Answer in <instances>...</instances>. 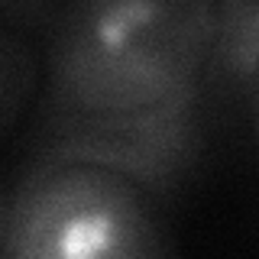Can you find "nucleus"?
Masks as SVG:
<instances>
[{
  "label": "nucleus",
  "instance_id": "f257e3e1",
  "mask_svg": "<svg viewBox=\"0 0 259 259\" xmlns=\"http://www.w3.org/2000/svg\"><path fill=\"white\" fill-rule=\"evenodd\" d=\"M210 0H65L49 39L46 110L120 113L204 84Z\"/></svg>",
  "mask_w": 259,
  "mask_h": 259
},
{
  "label": "nucleus",
  "instance_id": "f03ea898",
  "mask_svg": "<svg viewBox=\"0 0 259 259\" xmlns=\"http://www.w3.org/2000/svg\"><path fill=\"white\" fill-rule=\"evenodd\" d=\"M136 182L91 162L36 159L0 207L10 259H146L165 240Z\"/></svg>",
  "mask_w": 259,
  "mask_h": 259
},
{
  "label": "nucleus",
  "instance_id": "7ed1b4c3",
  "mask_svg": "<svg viewBox=\"0 0 259 259\" xmlns=\"http://www.w3.org/2000/svg\"><path fill=\"white\" fill-rule=\"evenodd\" d=\"M201 146V88H194L143 110H46L36 159L91 162L136 182L149 194H168L198 165Z\"/></svg>",
  "mask_w": 259,
  "mask_h": 259
},
{
  "label": "nucleus",
  "instance_id": "20e7f679",
  "mask_svg": "<svg viewBox=\"0 0 259 259\" xmlns=\"http://www.w3.org/2000/svg\"><path fill=\"white\" fill-rule=\"evenodd\" d=\"M204 78L227 94H253L259 84V0H210Z\"/></svg>",
  "mask_w": 259,
  "mask_h": 259
},
{
  "label": "nucleus",
  "instance_id": "39448f33",
  "mask_svg": "<svg viewBox=\"0 0 259 259\" xmlns=\"http://www.w3.org/2000/svg\"><path fill=\"white\" fill-rule=\"evenodd\" d=\"M39 4H42V0H4V7H7V10H23V13H29V10H36V7Z\"/></svg>",
  "mask_w": 259,
  "mask_h": 259
},
{
  "label": "nucleus",
  "instance_id": "423d86ee",
  "mask_svg": "<svg viewBox=\"0 0 259 259\" xmlns=\"http://www.w3.org/2000/svg\"><path fill=\"white\" fill-rule=\"evenodd\" d=\"M249 104H253V117H256V130H259V84L253 88V94H249Z\"/></svg>",
  "mask_w": 259,
  "mask_h": 259
}]
</instances>
